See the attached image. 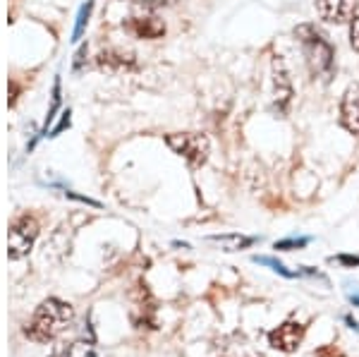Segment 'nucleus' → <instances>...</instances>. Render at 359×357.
Instances as JSON below:
<instances>
[{"instance_id": "f257e3e1", "label": "nucleus", "mask_w": 359, "mask_h": 357, "mask_svg": "<svg viewBox=\"0 0 359 357\" xmlns=\"http://www.w3.org/2000/svg\"><path fill=\"white\" fill-rule=\"evenodd\" d=\"M72 316H74V312L67 302L48 297L46 302L39 304L34 316L27 321L25 336L34 343H48L67 329Z\"/></svg>"}, {"instance_id": "f03ea898", "label": "nucleus", "mask_w": 359, "mask_h": 357, "mask_svg": "<svg viewBox=\"0 0 359 357\" xmlns=\"http://www.w3.org/2000/svg\"><path fill=\"white\" fill-rule=\"evenodd\" d=\"M294 39L302 46L311 74L314 77H328L335 65V48L328 43L323 32H318L314 25H299L294 27Z\"/></svg>"}, {"instance_id": "7ed1b4c3", "label": "nucleus", "mask_w": 359, "mask_h": 357, "mask_svg": "<svg viewBox=\"0 0 359 357\" xmlns=\"http://www.w3.org/2000/svg\"><path fill=\"white\" fill-rule=\"evenodd\" d=\"M165 144L172 149V154H177L180 159L187 161L189 168L204 166L208 151H211L208 137L199 135V132H172V135H165Z\"/></svg>"}, {"instance_id": "20e7f679", "label": "nucleus", "mask_w": 359, "mask_h": 357, "mask_svg": "<svg viewBox=\"0 0 359 357\" xmlns=\"http://www.w3.org/2000/svg\"><path fill=\"white\" fill-rule=\"evenodd\" d=\"M39 238V223L32 216H20L17 221L10 226L8 235V257L17 262V259L27 257L32 252L34 243Z\"/></svg>"}, {"instance_id": "39448f33", "label": "nucleus", "mask_w": 359, "mask_h": 357, "mask_svg": "<svg viewBox=\"0 0 359 357\" xmlns=\"http://www.w3.org/2000/svg\"><path fill=\"white\" fill-rule=\"evenodd\" d=\"M292 101V82L280 55H273V108L278 115H285Z\"/></svg>"}, {"instance_id": "423d86ee", "label": "nucleus", "mask_w": 359, "mask_h": 357, "mask_svg": "<svg viewBox=\"0 0 359 357\" xmlns=\"http://www.w3.org/2000/svg\"><path fill=\"white\" fill-rule=\"evenodd\" d=\"M359 0H316V13L328 25H347L357 15Z\"/></svg>"}, {"instance_id": "0eeeda50", "label": "nucleus", "mask_w": 359, "mask_h": 357, "mask_svg": "<svg viewBox=\"0 0 359 357\" xmlns=\"http://www.w3.org/2000/svg\"><path fill=\"white\" fill-rule=\"evenodd\" d=\"M304 341V326L297 321H285L278 329L269 333V343L271 348L280 350V353H294V350L302 345Z\"/></svg>"}, {"instance_id": "6e6552de", "label": "nucleus", "mask_w": 359, "mask_h": 357, "mask_svg": "<svg viewBox=\"0 0 359 357\" xmlns=\"http://www.w3.org/2000/svg\"><path fill=\"white\" fill-rule=\"evenodd\" d=\"M340 128L359 137V84H350L340 99Z\"/></svg>"}, {"instance_id": "1a4fd4ad", "label": "nucleus", "mask_w": 359, "mask_h": 357, "mask_svg": "<svg viewBox=\"0 0 359 357\" xmlns=\"http://www.w3.org/2000/svg\"><path fill=\"white\" fill-rule=\"evenodd\" d=\"M123 27L132 34V36H137V39H161L165 34L163 20H158L156 15L130 17V20H127Z\"/></svg>"}, {"instance_id": "9d476101", "label": "nucleus", "mask_w": 359, "mask_h": 357, "mask_svg": "<svg viewBox=\"0 0 359 357\" xmlns=\"http://www.w3.org/2000/svg\"><path fill=\"white\" fill-rule=\"evenodd\" d=\"M98 70L103 72H127V70H135L137 62L135 55L132 53H123V50H103L96 60Z\"/></svg>"}, {"instance_id": "9b49d317", "label": "nucleus", "mask_w": 359, "mask_h": 357, "mask_svg": "<svg viewBox=\"0 0 359 357\" xmlns=\"http://www.w3.org/2000/svg\"><path fill=\"white\" fill-rule=\"evenodd\" d=\"M213 243H218L223 247L225 252H240V250H247L257 243V238H249V235H213Z\"/></svg>"}, {"instance_id": "f8f14e48", "label": "nucleus", "mask_w": 359, "mask_h": 357, "mask_svg": "<svg viewBox=\"0 0 359 357\" xmlns=\"http://www.w3.org/2000/svg\"><path fill=\"white\" fill-rule=\"evenodd\" d=\"M91 10H94V0H86V3L79 8L77 13V22H74V29H72V41H79L84 34L86 25H89V17H91Z\"/></svg>"}, {"instance_id": "ddd939ff", "label": "nucleus", "mask_w": 359, "mask_h": 357, "mask_svg": "<svg viewBox=\"0 0 359 357\" xmlns=\"http://www.w3.org/2000/svg\"><path fill=\"white\" fill-rule=\"evenodd\" d=\"M57 108H60V77H55V82H53V103H50L48 115H46V125H43V132H41V135H48V125L53 123Z\"/></svg>"}, {"instance_id": "4468645a", "label": "nucleus", "mask_w": 359, "mask_h": 357, "mask_svg": "<svg viewBox=\"0 0 359 357\" xmlns=\"http://www.w3.org/2000/svg\"><path fill=\"white\" fill-rule=\"evenodd\" d=\"M254 264H264V267H271L276 274L285 276V278H294V276H297V271H287L285 264H280V262H278V259H273V257H254Z\"/></svg>"}, {"instance_id": "2eb2a0df", "label": "nucleus", "mask_w": 359, "mask_h": 357, "mask_svg": "<svg viewBox=\"0 0 359 357\" xmlns=\"http://www.w3.org/2000/svg\"><path fill=\"white\" fill-rule=\"evenodd\" d=\"M311 243V238H287V240H280V243L273 245V250H283V252H290V250H302Z\"/></svg>"}, {"instance_id": "dca6fc26", "label": "nucleus", "mask_w": 359, "mask_h": 357, "mask_svg": "<svg viewBox=\"0 0 359 357\" xmlns=\"http://www.w3.org/2000/svg\"><path fill=\"white\" fill-rule=\"evenodd\" d=\"M127 3H135L144 10H158V8H170L177 0H127Z\"/></svg>"}, {"instance_id": "f3484780", "label": "nucleus", "mask_w": 359, "mask_h": 357, "mask_svg": "<svg viewBox=\"0 0 359 357\" xmlns=\"http://www.w3.org/2000/svg\"><path fill=\"white\" fill-rule=\"evenodd\" d=\"M69 120H72V113H69V108H67V111H62V113H60V123H57L55 128L48 132V137H57L62 130H67V128H69Z\"/></svg>"}, {"instance_id": "a211bd4d", "label": "nucleus", "mask_w": 359, "mask_h": 357, "mask_svg": "<svg viewBox=\"0 0 359 357\" xmlns=\"http://www.w3.org/2000/svg\"><path fill=\"white\" fill-rule=\"evenodd\" d=\"M350 46L359 53V13L350 22Z\"/></svg>"}, {"instance_id": "6ab92c4d", "label": "nucleus", "mask_w": 359, "mask_h": 357, "mask_svg": "<svg viewBox=\"0 0 359 357\" xmlns=\"http://www.w3.org/2000/svg\"><path fill=\"white\" fill-rule=\"evenodd\" d=\"M84 58H86V46L77 50V58H74V70H79V67L84 65Z\"/></svg>"}, {"instance_id": "aec40b11", "label": "nucleus", "mask_w": 359, "mask_h": 357, "mask_svg": "<svg viewBox=\"0 0 359 357\" xmlns=\"http://www.w3.org/2000/svg\"><path fill=\"white\" fill-rule=\"evenodd\" d=\"M340 264H347V267H359V257H338Z\"/></svg>"}, {"instance_id": "412c9836", "label": "nucleus", "mask_w": 359, "mask_h": 357, "mask_svg": "<svg viewBox=\"0 0 359 357\" xmlns=\"http://www.w3.org/2000/svg\"><path fill=\"white\" fill-rule=\"evenodd\" d=\"M350 300H352V304H359V295H352Z\"/></svg>"}]
</instances>
